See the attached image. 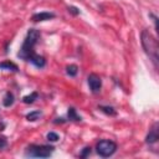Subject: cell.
Here are the masks:
<instances>
[{
	"label": "cell",
	"instance_id": "14",
	"mask_svg": "<svg viewBox=\"0 0 159 159\" xmlns=\"http://www.w3.org/2000/svg\"><path fill=\"white\" fill-rule=\"evenodd\" d=\"M68 118L72 119V120H81V117L76 113V109L75 108H68Z\"/></svg>",
	"mask_w": 159,
	"mask_h": 159
},
{
	"label": "cell",
	"instance_id": "4",
	"mask_svg": "<svg viewBox=\"0 0 159 159\" xmlns=\"http://www.w3.org/2000/svg\"><path fill=\"white\" fill-rule=\"evenodd\" d=\"M96 150H97V154L103 157V158H108L111 155H113L117 150V144L113 142V140H107V139H103V140H99L96 145Z\"/></svg>",
	"mask_w": 159,
	"mask_h": 159
},
{
	"label": "cell",
	"instance_id": "3",
	"mask_svg": "<svg viewBox=\"0 0 159 159\" xmlns=\"http://www.w3.org/2000/svg\"><path fill=\"white\" fill-rule=\"evenodd\" d=\"M53 147L51 145H36L32 144L27 147L26 155L27 157H35V158H48L53 153Z\"/></svg>",
	"mask_w": 159,
	"mask_h": 159
},
{
	"label": "cell",
	"instance_id": "7",
	"mask_svg": "<svg viewBox=\"0 0 159 159\" xmlns=\"http://www.w3.org/2000/svg\"><path fill=\"white\" fill-rule=\"evenodd\" d=\"M53 17H55V14H53V12L42 11V12H39V14L32 15L31 20H32L34 22H39V21H46V20H50V19H53Z\"/></svg>",
	"mask_w": 159,
	"mask_h": 159
},
{
	"label": "cell",
	"instance_id": "1",
	"mask_svg": "<svg viewBox=\"0 0 159 159\" xmlns=\"http://www.w3.org/2000/svg\"><path fill=\"white\" fill-rule=\"evenodd\" d=\"M140 42H142V46H143L145 53L149 56V58L152 60V62L154 63V66L157 68L158 67V61H159L158 41L155 40V37L148 30H143L142 34H140Z\"/></svg>",
	"mask_w": 159,
	"mask_h": 159
},
{
	"label": "cell",
	"instance_id": "8",
	"mask_svg": "<svg viewBox=\"0 0 159 159\" xmlns=\"http://www.w3.org/2000/svg\"><path fill=\"white\" fill-rule=\"evenodd\" d=\"M30 62H31V63H34V65H35L36 67H39V68L43 67V66H45V63H46L45 58H43L42 56H40V55H35V56L30 60Z\"/></svg>",
	"mask_w": 159,
	"mask_h": 159
},
{
	"label": "cell",
	"instance_id": "10",
	"mask_svg": "<svg viewBox=\"0 0 159 159\" xmlns=\"http://www.w3.org/2000/svg\"><path fill=\"white\" fill-rule=\"evenodd\" d=\"M14 94L11 93V92H6V94H5V97H4V101H2V104L5 106V107H10V106H12V103H14Z\"/></svg>",
	"mask_w": 159,
	"mask_h": 159
},
{
	"label": "cell",
	"instance_id": "2",
	"mask_svg": "<svg viewBox=\"0 0 159 159\" xmlns=\"http://www.w3.org/2000/svg\"><path fill=\"white\" fill-rule=\"evenodd\" d=\"M40 39V32L36 30V29H30L27 31V35L25 37V41L17 53V57L22 58V60H26V61H30L36 53L34 51V47L35 45L37 43V40Z\"/></svg>",
	"mask_w": 159,
	"mask_h": 159
},
{
	"label": "cell",
	"instance_id": "17",
	"mask_svg": "<svg viewBox=\"0 0 159 159\" xmlns=\"http://www.w3.org/2000/svg\"><path fill=\"white\" fill-rule=\"evenodd\" d=\"M68 11L72 12L73 15H78V14H80V10H78L77 7H75V6H70V7H68Z\"/></svg>",
	"mask_w": 159,
	"mask_h": 159
},
{
	"label": "cell",
	"instance_id": "18",
	"mask_svg": "<svg viewBox=\"0 0 159 159\" xmlns=\"http://www.w3.org/2000/svg\"><path fill=\"white\" fill-rule=\"evenodd\" d=\"M88 154H91V148H88V147H86L84 149H83V152H82V154H81V157H87Z\"/></svg>",
	"mask_w": 159,
	"mask_h": 159
},
{
	"label": "cell",
	"instance_id": "19",
	"mask_svg": "<svg viewBox=\"0 0 159 159\" xmlns=\"http://www.w3.org/2000/svg\"><path fill=\"white\" fill-rule=\"evenodd\" d=\"M6 144H7V142H6V139H5L4 137H0V149H2V148H5V147H6Z\"/></svg>",
	"mask_w": 159,
	"mask_h": 159
},
{
	"label": "cell",
	"instance_id": "9",
	"mask_svg": "<svg viewBox=\"0 0 159 159\" xmlns=\"http://www.w3.org/2000/svg\"><path fill=\"white\" fill-rule=\"evenodd\" d=\"M0 68H2V70H7V71H14V72H16V71L19 70L17 66H16L14 62H10V61L0 62Z\"/></svg>",
	"mask_w": 159,
	"mask_h": 159
},
{
	"label": "cell",
	"instance_id": "6",
	"mask_svg": "<svg viewBox=\"0 0 159 159\" xmlns=\"http://www.w3.org/2000/svg\"><path fill=\"white\" fill-rule=\"evenodd\" d=\"M158 138H159L158 123H154V125L149 129V133H148V135H147V138H145V142H147L148 144H153V143H155V142L158 140Z\"/></svg>",
	"mask_w": 159,
	"mask_h": 159
},
{
	"label": "cell",
	"instance_id": "15",
	"mask_svg": "<svg viewBox=\"0 0 159 159\" xmlns=\"http://www.w3.org/2000/svg\"><path fill=\"white\" fill-rule=\"evenodd\" d=\"M99 109L107 114H111V116H114L116 114V111L113 107H108V106H99Z\"/></svg>",
	"mask_w": 159,
	"mask_h": 159
},
{
	"label": "cell",
	"instance_id": "13",
	"mask_svg": "<svg viewBox=\"0 0 159 159\" xmlns=\"http://www.w3.org/2000/svg\"><path fill=\"white\" fill-rule=\"evenodd\" d=\"M66 72H67L68 76H72V77H73V76L77 75V72H78V67H77L76 65H70V66H67Z\"/></svg>",
	"mask_w": 159,
	"mask_h": 159
},
{
	"label": "cell",
	"instance_id": "5",
	"mask_svg": "<svg viewBox=\"0 0 159 159\" xmlns=\"http://www.w3.org/2000/svg\"><path fill=\"white\" fill-rule=\"evenodd\" d=\"M87 82H88V86H89V88H91V91L93 93H98L101 91V88H102V80H101V77L98 75L91 73L88 76V78H87Z\"/></svg>",
	"mask_w": 159,
	"mask_h": 159
},
{
	"label": "cell",
	"instance_id": "16",
	"mask_svg": "<svg viewBox=\"0 0 159 159\" xmlns=\"http://www.w3.org/2000/svg\"><path fill=\"white\" fill-rule=\"evenodd\" d=\"M47 140L48 142H57L58 140V135L56 133H53V132H50V133H47Z\"/></svg>",
	"mask_w": 159,
	"mask_h": 159
},
{
	"label": "cell",
	"instance_id": "12",
	"mask_svg": "<svg viewBox=\"0 0 159 159\" xmlns=\"http://www.w3.org/2000/svg\"><path fill=\"white\" fill-rule=\"evenodd\" d=\"M40 117H41V112L34 111V112H30V113L26 116V119L30 120V122H34V120H37Z\"/></svg>",
	"mask_w": 159,
	"mask_h": 159
},
{
	"label": "cell",
	"instance_id": "11",
	"mask_svg": "<svg viewBox=\"0 0 159 159\" xmlns=\"http://www.w3.org/2000/svg\"><path fill=\"white\" fill-rule=\"evenodd\" d=\"M37 97H39V94H37V92H32V93H30L29 96H25L24 98H22V102L24 103H34L35 102V99H37Z\"/></svg>",
	"mask_w": 159,
	"mask_h": 159
}]
</instances>
